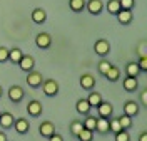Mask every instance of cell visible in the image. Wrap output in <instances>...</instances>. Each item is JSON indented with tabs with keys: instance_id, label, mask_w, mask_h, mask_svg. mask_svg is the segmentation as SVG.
I'll list each match as a JSON object with an SVG mask.
<instances>
[{
	"instance_id": "cell-1",
	"label": "cell",
	"mask_w": 147,
	"mask_h": 141,
	"mask_svg": "<svg viewBox=\"0 0 147 141\" xmlns=\"http://www.w3.org/2000/svg\"><path fill=\"white\" fill-rule=\"evenodd\" d=\"M40 87H42V91L47 97H54V96L59 94V82L54 81V79H44Z\"/></svg>"
},
{
	"instance_id": "cell-2",
	"label": "cell",
	"mask_w": 147,
	"mask_h": 141,
	"mask_svg": "<svg viewBox=\"0 0 147 141\" xmlns=\"http://www.w3.org/2000/svg\"><path fill=\"white\" fill-rule=\"evenodd\" d=\"M25 81H27V84L30 86V87L37 89V87H40L42 82H44V76H42V72H38V71H35V69H32V71H28L27 72Z\"/></svg>"
},
{
	"instance_id": "cell-3",
	"label": "cell",
	"mask_w": 147,
	"mask_h": 141,
	"mask_svg": "<svg viewBox=\"0 0 147 141\" xmlns=\"http://www.w3.org/2000/svg\"><path fill=\"white\" fill-rule=\"evenodd\" d=\"M94 50H95V54L100 57H105L109 56L110 52V44L107 39H97L95 40V44H94Z\"/></svg>"
},
{
	"instance_id": "cell-4",
	"label": "cell",
	"mask_w": 147,
	"mask_h": 141,
	"mask_svg": "<svg viewBox=\"0 0 147 141\" xmlns=\"http://www.w3.org/2000/svg\"><path fill=\"white\" fill-rule=\"evenodd\" d=\"M35 46L38 47V49H42V50L49 49V47L52 46V37H50V34H47V32H40V34H37Z\"/></svg>"
},
{
	"instance_id": "cell-5",
	"label": "cell",
	"mask_w": 147,
	"mask_h": 141,
	"mask_svg": "<svg viewBox=\"0 0 147 141\" xmlns=\"http://www.w3.org/2000/svg\"><path fill=\"white\" fill-rule=\"evenodd\" d=\"M85 9L89 10L90 15H100L104 12V2L102 0H89V2H85Z\"/></svg>"
},
{
	"instance_id": "cell-6",
	"label": "cell",
	"mask_w": 147,
	"mask_h": 141,
	"mask_svg": "<svg viewBox=\"0 0 147 141\" xmlns=\"http://www.w3.org/2000/svg\"><path fill=\"white\" fill-rule=\"evenodd\" d=\"M27 113L32 116V118H38L40 114L44 113V106L40 101H37V99H32V101H28L27 104Z\"/></svg>"
},
{
	"instance_id": "cell-7",
	"label": "cell",
	"mask_w": 147,
	"mask_h": 141,
	"mask_svg": "<svg viewBox=\"0 0 147 141\" xmlns=\"http://www.w3.org/2000/svg\"><path fill=\"white\" fill-rule=\"evenodd\" d=\"M24 96H25V91L20 87V86H10L9 89V99L12 103H20L22 99H24Z\"/></svg>"
},
{
	"instance_id": "cell-8",
	"label": "cell",
	"mask_w": 147,
	"mask_h": 141,
	"mask_svg": "<svg viewBox=\"0 0 147 141\" xmlns=\"http://www.w3.org/2000/svg\"><path fill=\"white\" fill-rule=\"evenodd\" d=\"M79 84H80V87L85 89V91H92V89L95 87V77L92 74H89V72H85V74L80 76Z\"/></svg>"
},
{
	"instance_id": "cell-9",
	"label": "cell",
	"mask_w": 147,
	"mask_h": 141,
	"mask_svg": "<svg viewBox=\"0 0 147 141\" xmlns=\"http://www.w3.org/2000/svg\"><path fill=\"white\" fill-rule=\"evenodd\" d=\"M55 133V126L52 121H42L40 126H38V134L42 138H50L52 134Z\"/></svg>"
},
{
	"instance_id": "cell-10",
	"label": "cell",
	"mask_w": 147,
	"mask_h": 141,
	"mask_svg": "<svg viewBox=\"0 0 147 141\" xmlns=\"http://www.w3.org/2000/svg\"><path fill=\"white\" fill-rule=\"evenodd\" d=\"M12 128H15V131L18 133V134H25V133H28V129H30V123L25 119V118H17L15 121H13V126Z\"/></svg>"
},
{
	"instance_id": "cell-11",
	"label": "cell",
	"mask_w": 147,
	"mask_h": 141,
	"mask_svg": "<svg viewBox=\"0 0 147 141\" xmlns=\"http://www.w3.org/2000/svg\"><path fill=\"white\" fill-rule=\"evenodd\" d=\"M18 67L24 71V72H28V71H32L34 67H35V59L32 56H22V59H20V62H18Z\"/></svg>"
},
{
	"instance_id": "cell-12",
	"label": "cell",
	"mask_w": 147,
	"mask_h": 141,
	"mask_svg": "<svg viewBox=\"0 0 147 141\" xmlns=\"http://www.w3.org/2000/svg\"><path fill=\"white\" fill-rule=\"evenodd\" d=\"M97 113L100 118H110L112 114H114V106L107 101H102L99 106H97Z\"/></svg>"
},
{
	"instance_id": "cell-13",
	"label": "cell",
	"mask_w": 147,
	"mask_h": 141,
	"mask_svg": "<svg viewBox=\"0 0 147 141\" xmlns=\"http://www.w3.org/2000/svg\"><path fill=\"white\" fill-rule=\"evenodd\" d=\"M13 121H15V118H13L12 113H9V111L0 113V126H2L3 129H10V128L13 126Z\"/></svg>"
},
{
	"instance_id": "cell-14",
	"label": "cell",
	"mask_w": 147,
	"mask_h": 141,
	"mask_svg": "<svg viewBox=\"0 0 147 141\" xmlns=\"http://www.w3.org/2000/svg\"><path fill=\"white\" fill-rule=\"evenodd\" d=\"M139 111H140V108H139V104L136 103V101H132V99H129V101H125V104H124V114H127V116H137Z\"/></svg>"
},
{
	"instance_id": "cell-15",
	"label": "cell",
	"mask_w": 147,
	"mask_h": 141,
	"mask_svg": "<svg viewBox=\"0 0 147 141\" xmlns=\"http://www.w3.org/2000/svg\"><path fill=\"white\" fill-rule=\"evenodd\" d=\"M95 131L99 134H107L109 133V118H97L95 119Z\"/></svg>"
},
{
	"instance_id": "cell-16",
	"label": "cell",
	"mask_w": 147,
	"mask_h": 141,
	"mask_svg": "<svg viewBox=\"0 0 147 141\" xmlns=\"http://www.w3.org/2000/svg\"><path fill=\"white\" fill-rule=\"evenodd\" d=\"M117 17V20H119V24H122V25H129L130 22H132V19H134V14H132V10H119V14L115 15Z\"/></svg>"
},
{
	"instance_id": "cell-17",
	"label": "cell",
	"mask_w": 147,
	"mask_h": 141,
	"mask_svg": "<svg viewBox=\"0 0 147 141\" xmlns=\"http://www.w3.org/2000/svg\"><path fill=\"white\" fill-rule=\"evenodd\" d=\"M32 22L34 24H44L47 20V12L44 9H40V7H37V9L32 10Z\"/></svg>"
},
{
	"instance_id": "cell-18",
	"label": "cell",
	"mask_w": 147,
	"mask_h": 141,
	"mask_svg": "<svg viewBox=\"0 0 147 141\" xmlns=\"http://www.w3.org/2000/svg\"><path fill=\"white\" fill-rule=\"evenodd\" d=\"M122 86H124V89H125L127 93H136L137 87H139V81H137V77H130V76H127V77L124 79Z\"/></svg>"
},
{
	"instance_id": "cell-19",
	"label": "cell",
	"mask_w": 147,
	"mask_h": 141,
	"mask_svg": "<svg viewBox=\"0 0 147 141\" xmlns=\"http://www.w3.org/2000/svg\"><path fill=\"white\" fill-rule=\"evenodd\" d=\"M75 109H77V113H79V114L87 116V114H90L92 106L87 103V99H79V101L75 103Z\"/></svg>"
},
{
	"instance_id": "cell-20",
	"label": "cell",
	"mask_w": 147,
	"mask_h": 141,
	"mask_svg": "<svg viewBox=\"0 0 147 141\" xmlns=\"http://www.w3.org/2000/svg\"><path fill=\"white\" fill-rule=\"evenodd\" d=\"M104 76H105V79L110 81V82H117V81H119V77H120V69L117 66H110V69Z\"/></svg>"
},
{
	"instance_id": "cell-21",
	"label": "cell",
	"mask_w": 147,
	"mask_h": 141,
	"mask_svg": "<svg viewBox=\"0 0 147 141\" xmlns=\"http://www.w3.org/2000/svg\"><path fill=\"white\" fill-rule=\"evenodd\" d=\"M24 56V52H22V49H18V47H13V49H9V61L12 64H18L20 62V59Z\"/></svg>"
},
{
	"instance_id": "cell-22",
	"label": "cell",
	"mask_w": 147,
	"mask_h": 141,
	"mask_svg": "<svg viewBox=\"0 0 147 141\" xmlns=\"http://www.w3.org/2000/svg\"><path fill=\"white\" fill-rule=\"evenodd\" d=\"M102 101H104V99H102V94L97 93V91H92V93L89 94V97H87V103L90 104L92 108H97Z\"/></svg>"
},
{
	"instance_id": "cell-23",
	"label": "cell",
	"mask_w": 147,
	"mask_h": 141,
	"mask_svg": "<svg viewBox=\"0 0 147 141\" xmlns=\"http://www.w3.org/2000/svg\"><path fill=\"white\" fill-rule=\"evenodd\" d=\"M69 7H70L72 12L79 14L85 9V0H69Z\"/></svg>"
},
{
	"instance_id": "cell-24",
	"label": "cell",
	"mask_w": 147,
	"mask_h": 141,
	"mask_svg": "<svg viewBox=\"0 0 147 141\" xmlns=\"http://www.w3.org/2000/svg\"><path fill=\"white\" fill-rule=\"evenodd\" d=\"M139 72H140V69H139L137 62H127V66H125V74L130 76V77H137Z\"/></svg>"
},
{
	"instance_id": "cell-25",
	"label": "cell",
	"mask_w": 147,
	"mask_h": 141,
	"mask_svg": "<svg viewBox=\"0 0 147 141\" xmlns=\"http://www.w3.org/2000/svg\"><path fill=\"white\" fill-rule=\"evenodd\" d=\"M105 9H107V12L109 14H112V15H117L120 10V3L119 0H109L107 2V5H105Z\"/></svg>"
},
{
	"instance_id": "cell-26",
	"label": "cell",
	"mask_w": 147,
	"mask_h": 141,
	"mask_svg": "<svg viewBox=\"0 0 147 141\" xmlns=\"http://www.w3.org/2000/svg\"><path fill=\"white\" fill-rule=\"evenodd\" d=\"M75 138H77L79 141H92V140H94V131L82 128V129H80V133H79Z\"/></svg>"
},
{
	"instance_id": "cell-27",
	"label": "cell",
	"mask_w": 147,
	"mask_h": 141,
	"mask_svg": "<svg viewBox=\"0 0 147 141\" xmlns=\"http://www.w3.org/2000/svg\"><path fill=\"white\" fill-rule=\"evenodd\" d=\"M117 119H119V124H120L122 129H130V128H132V118H130V116L122 114V116H119Z\"/></svg>"
},
{
	"instance_id": "cell-28",
	"label": "cell",
	"mask_w": 147,
	"mask_h": 141,
	"mask_svg": "<svg viewBox=\"0 0 147 141\" xmlns=\"http://www.w3.org/2000/svg\"><path fill=\"white\" fill-rule=\"evenodd\" d=\"M95 116H90V114H87V118L84 119V128L85 129H90V131H95Z\"/></svg>"
},
{
	"instance_id": "cell-29",
	"label": "cell",
	"mask_w": 147,
	"mask_h": 141,
	"mask_svg": "<svg viewBox=\"0 0 147 141\" xmlns=\"http://www.w3.org/2000/svg\"><path fill=\"white\" fill-rule=\"evenodd\" d=\"M120 129H122V128H120V124H119V119L110 116L109 118V133H114V134H115V133H119Z\"/></svg>"
},
{
	"instance_id": "cell-30",
	"label": "cell",
	"mask_w": 147,
	"mask_h": 141,
	"mask_svg": "<svg viewBox=\"0 0 147 141\" xmlns=\"http://www.w3.org/2000/svg\"><path fill=\"white\" fill-rule=\"evenodd\" d=\"M84 128V123L79 121V119H74L72 123H70V133H72V136H77L79 133H80V129Z\"/></svg>"
},
{
	"instance_id": "cell-31",
	"label": "cell",
	"mask_w": 147,
	"mask_h": 141,
	"mask_svg": "<svg viewBox=\"0 0 147 141\" xmlns=\"http://www.w3.org/2000/svg\"><path fill=\"white\" fill-rule=\"evenodd\" d=\"M115 141H130V134L127 133V129H120L119 133L114 134Z\"/></svg>"
},
{
	"instance_id": "cell-32",
	"label": "cell",
	"mask_w": 147,
	"mask_h": 141,
	"mask_svg": "<svg viewBox=\"0 0 147 141\" xmlns=\"http://www.w3.org/2000/svg\"><path fill=\"white\" fill-rule=\"evenodd\" d=\"M110 66H112V64H110L107 59H102L100 62H99V72L104 76V74H105V72H107V71L110 69Z\"/></svg>"
},
{
	"instance_id": "cell-33",
	"label": "cell",
	"mask_w": 147,
	"mask_h": 141,
	"mask_svg": "<svg viewBox=\"0 0 147 141\" xmlns=\"http://www.w3.org/2000/svg\"><path fill=\"white\" fill-rule=\"evenodd\" d=\"M119 3L122 10H132V7L136 5V0H119Z\"/></svg>"
},
{
	"instance_id": "cell-34",
	"label": "cell",
	"mask_w": 147,
	"mask_h": 141,
	"mask_svg": "<svg viewBox=\"0 0 147 141\" xmlns=\"http://www.w3.org/2000/svg\"><path fill=\"white\" fill-rule=\"evenodd\" d=\"M9 61V49L3 46H0V64H3V62H7Z\"/></svg>"
},
{
	"instance_id": "cell-35",
	"label": "cell",
	"mask_w": 147,
	"mask_h": 141,
	"mask_svg": "<svg viewBox=\"0 0 147 141\" xmlns=\"http://www.w3.org/2000/svg\"><path fill=\"white\" fill-rule=\"evenodd\" d=\"M137 66H139V69H140L142 72H147V56H146V54H142V56H140Z\"/></svg>"
},
{
	"instance_id": "cell-36",
	"label": "cell",
	"mask_w": 147,
	"mask_h": 141,
	"mask_svg": "<svg viewBox=\"0 0 147 141\" xmlns=\"http://www.w3.org/2000/svg\"><path fill=\"white\" fill-rule=\"evenodd\" d=\"M47 140H49V141H64V138H62L59 133H54V134H52L50 138H47Z\"/></svg>"
},
{
	"instance_id": "cell-37",
	"label": "cell",
	"mask_w": 147,
	"mask_h": 141,
	"mask_svg": "<svg viewBox=\"0 0 147 141\" xmlns=\"http://www.w3.org/2000/svg\"><path fill=\"white\" fill-rule=\"evenodd\" d=\"M140 101H142V104H144V106H147V89L140 91Z\"/></svg>"
},
{
	"instance_id": "cell-38",
	"label": "cell",
	"mask_w": 147,
	"mask_h": 141,
	"mask_svg": "<svg viewBox=\"0 0 147 141\" xmlns=\"http://www.w3.org/2000/svg\"><path fill=\"white\" fill-rule=\"evenodd\" d=\"M139 141H147V133H146V131L140 133V136H139Z\"/></svg>"
},
{
	"instance_id": "cell-39",
	"label": "cell",
	"mask_w": 147,
	"mask_h": 141,
	"mask_svg": "<svg viewBox=\"0 0 147 141\" xmlns=\"http://www.w3.org/2000/svg\"><path fill=\"white\" fill-rule=\"evenodd\" d=\"M0 141H9L7 140V134H5L3 131H0Z\"/></svg>"
},
{
	"instance_id": "cell-40",
	"label": "cell",
	"mask_w": 147,
	"mask_h": 141,
	"mask_svg": "<svg viewBox=\"0 0 147 141\" xmlns=\"http://www.w3.org/2000/svg\"><path fill=\"white\" fill-rule=\"evenodd\" d=\"M2 94H3V89H2V86H0V97H2Z\"/></svg>"
}]
</instances>
